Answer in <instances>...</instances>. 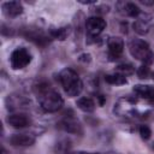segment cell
I'll use <instances>...</instances> for the list:
<instances>
[{
    "mask_svg": "<svg viewBox=\"0 0 154 154\" xmlns=\"http://www.w3.org/2000/svg\"><path fill=\"white\" fill-rule=\"evenodd\" d=\"M38 89V102L40 107L47 112V113H54L58 112L64 106V99L63 96L54 89L49 87V84H40L37 87Z\"/></svg>",
    "mask_w": 154,
    "mask_h": 154,
    "instance_id": "cell-1",
    "label": "cell"
},
{
    "mask_svg": "<svg viewBox=\"0 0 154 154\" xmlns=\"http://www.w3.org/2000/svg\"><path fill=\"white\" fill-rule=\"evenodd\" d=\"M58 79H59V83L63 87L65 94L69 97H76L83 90L82 79L79 78L78 73L71 67L63 69L58 75Z\"/></svg>",
    "mask_w": 154,
    "mask_h": 154,
    "instance_id": "cell-2",
    "label": "cell"
},
{
    "mask_svg": "<svg viewBox=\"0 0 154 154\" xmlns=\"http://www.w3.org/2000/svg\"><path fill=\"white\" fill-rule=\"evenodd\" d=\"M129 52L130 54L143 63V65H152L154 63V52L150 49L147 41L142 38H134L129 42Z\"/></svg>",
    "mask_w": 154,
    "mask_h": 154,
    "instance_id": "cell-3",
    "label": "cell"
},
{
    "mask_svg": "<svg viewBox=\"0 0 154 154\" xmlns=\"http://www.w3.org/2000/svg\"><path fill=\"white\" fill-rule=\"evenodd\" d=\"M137 99L136 97H131L130 95L120 97L113 107V112L117 116L120 117H136L138 116V109H137Z\"/></svg>",
    "mask_w": 154,
    "mask_h": 154,
    "instance_id": "cell-4",
    "label": "cell"
},
{
    "mask_svg": "<svg viewBox=\"0 0 154 154\" xmlns=\"http://www.w3.org/2000/svg\"><path fill=\"white\" fill-rule=\"evenodd\" d=\"M32 55L25 47H17L10 55V65L13 70H23L31 63Z\"/></svg>",
    "mask_w": 154,
    "mask_h": 154,
    "instance_id": "cell-5",
    "label": "cell"
},
{
    "mask_svg": "<svg viewBox=\"0 0 154 154\" xmlns=\"http://www.w3.org/2000/svg\"><path fill=\"white\" fill-rule=\"evenodd\" d=\"M58 128L63 131L72 135H82L83 134V126L79 123V120L73 116H65L58 124Z\"/></svg>",
    "mask_w": 154,
    "mask_h": 154,
    "instance_id": "cell-6",
    "label": "cell"
},
{
    "mask_svg": "<svg viewBox=\"0 0 154 154\" xmlns=\"http://www.w3.org/2000/svg\"><path fill=\"white\" fill-rule=\"evenodd\" d=\"M106 26L107 23L101 16H91L85 20V29L88 36H100Z\"/></svg>",
    "mask_w": 154,
    "mask_h": 154,
    "instance_id": "cell-7",
    "label": "cell"
},
{
    "mask_svg": "<svg viewBox=\"0 0 154 154\" xmlns=\"http://www.w3.org/2000/svg\"><path fill=\"white\" fill-rule=\"evenodd\" d=\"M6 122L8 125L16 129H24L31 125V118L28 114L22 112H13L8 114L6 118Z\"/></svg>",
    "mask_w": 154,
    "mask_h": 154,
    "instance_id": "cell-8",
    "label": "cell"
},
{
    "mask_svg": "<svg viewBox=\"0 0 154 154\" xmlns=\"http://www.w3.org/2000/svg\"><path fill=\"white\" fill-rule=\"evenodd\" d=\"M107 47H108V58L109 60H116L120 58L124 51V40L119 36H113L107 40Z\"/></svg>",
    "mask_w": 154,
    "mask_h": 154,
    "instance_id": "cell-9",
    "label": "cell"
},
{
    "mask_svg": "<svg viewBox=\"0 0 154 154\" xmlns=\"http://www.w3.org/2000/svg\"><path fill=\"white\" fill-rule=\"evenodd\" d=\"M8 142L13 147H20V148H23V147H30V146H32L36 142V137L32 134H25V132L13 134V135L10 136Z\"/></svg>",
    "mask_w": 154,
    "mask_h": 154,
    "instance_id": "cell-10",
    "label": "cell"
},
{
    "mask_svg": "<svg viewBox=\"0 0 154 154\" xmlns=\"http://www.w3.org/2000/svg\"><path fill=\"white\" fill-rule=\"evenodd\" d=\"M150 16L148 14H143L141 12V14L135 19V22L132 23V29L136 34L143 36V35H147L149 32V29H150Z\"/></svg>",
    "mask_w": 154,
    "mask_h": 154,
    "instance_id": "cell-11",
    "label": "cell"
},
{
    "mask_svg": "<svg viewBox=\"0 0 154 154\" xmlns=\"http://www.w3.org/2000/svg\"><path fill=\"white\" fill-rule=\"evenodd\" d=\"M1 7H2V12L7 17H12V18L22 14L23 10H24L22 2H19V1H5V2H2Z\"/></svg>",
    "mask_w": 154,
    "mask_h": 154,
    "instance_id": "cell-12",
    "label": "cell"
},
{
    "mask_svg": "<svg viewBox=\"0 0 154 154\" xmlns=\"http://www.w3.org/2000/svg\"><path fill=\"white\" fill-rule=\"evenodd\" d=\"M117 8L122 14H124L126 17L137 18L141 14V10H140L138 5H136L135 2H118Z\"/></svg>",
    "mask_w": 154,
    "mask_h": 154,
    "instance_id": "cell-13",
    "label": "cell"
},
{
    "mask_svg": "<svg viewBox=\"0 0 154 154\" xmlns=\"http://www.w3.org/2000/svg\"><path fill=\"white\" fill-rule=\"evenodd\" d=\"M132 90L137 96H140V97H142L144 100H149V101L154 100V87L153 85H149V84H136V85H134Z\"/></svg>",
    "mask_w": 154,
    "mask_h": 154,
    "instance_id": "cell-14",
    "label": "cell"
},
{
    "mask_svg": "<svg viewBox=\"0 0 154 154\" xmlns=\"http://www.w3.org/2000/svg\"><path fill=\"white\" fill-rule=\"evenodd\" d=\"M71 32V26L70 25H63V26H51L48 29V34L52 38L64 41L67 38V36Z\"/></svg>",
    "mask_w": 154,
    "mask_h": 154,
    "instance_id": "cell-15",
    "label": "cell"
},
{
    "mask_svg": "<svg viewBox=\"0 0 154 154\" xmlns=\"http://www.w3.org/2000/svg\"><path fill=\"white\" fill-rule=\"evenodd\" d=\"M76 106H77L82 112L91 113V112H94V111H95L96 103H95V101H94L91 97L82 96V97H79V99L76 101Z\"/></svg>",
    "mask_w": 154,
    "mask_h": 154,
    "instance_id": "cell-16",
    "label": "cell"
},
{
    "mask_svg": "<svg viewBox=\"0 0 154 154\" xmlns=\"http://www.w3.org/2000/svg\"><path fill=\"white\" fill-rule=\"evenodd\" d=\"M105 81H106V83L112 84V85H124V84L128 83L126 77L120 75V73H118V72L105 75Z\"/></svg>",
    "mask_w": 154,
    "mask_h": 154,
    "instance_id": "cell-17",
    "label": "cell"
},
{
    "mask_svg": "<svg viewBox=\"0 0 154 154\" xmlns=\"http://www.w3.org/2000/svg\"><path fill=\"white\" fill-rule=\"evenodd\" d=\"M116 72H118V73H120V75H123V76H129V75H132L134 72H135V67L131 65V64H119V65H117V67H116Z\"/></svg>",
    "mask_w": 154,
    "mask_h": 154,
    "instance_id": "cell-18",
    "label": "cell"
},
{
    "mask_svg": "<svg viewBox=\"0 0 154 154\" xmlns=\"http://www.w3.org/2000/svg\"><path fill=\"white\" fill-rule=\"evenodd\" d=\"M136 75H137V77L141 78V79H148V78H152L153 72H152V70L149 69V66H147V65H141V66L137 67Z\"/></svg>",
    "mask_w": 154,
    "mask_h": 154,
    "instance_id": "cell-19",
    "label": "cell"
},
{
    "mask_svg": "<svg viewBox=\"0 0 154 154\" xmlns=\"http://www.w3.org/2000/svg\"><path fill=\"white\" fill-rule=\"evenodd\" d=\"M70 141L69 140H61L57 143L55 146V150L59 153V154H70Z\"/></svg>",
    "mask_w": 154,
    "mask_h": 154,
    "instance_id": "cell-20",
    "label": "cell"
},
{
    "mask_svg": "<svg viewBox=\"0 0 154 154\" xmlns=\"http://www.w3.org/2000/svg\"><path fill=\"white\" fill-rule=\"evenodd\" d=\"M138 132H140V135H141V137H142L143 140H149L150 136H152V130H150V128H149L148 125H144V124L140 125Z\"/></svg>",
    "mask_w": 154,
    "mask_h": 154,
    "instance_id": "cell-21",
    "label": "cell"
},
{
    "mask_svg": "<svg viewBox=\"0 0 154 154\" xmlns=\"http://www.w3.org/2000/svg\"><path fill=\"white\" fill-rule=\"evenodd\" d=\"M78 61L79 63H83V64H89L90 61H91V54H89V53H82V54H79L78 55Z\"/></svg>",
    "mask_w": 154,
    "mask_h": 154,
    "instance_id": "cell-22",
    "label": "cell"
},
{
    "mask_svg": "<svg viewBox=\"0 0 154 154\" xmlns=\"http://www.w3.org/2000/svg\"><path fill=\"white\" fill-rule=\"evenodd\" d=\"M96 13H97V16L99 14H103V13H108V11H109V6L108 5H101V6H96Z\"/></svg>",
    "mask_w": 154,
    "mask_h": 154,
    "instance_id": "cell-23",
    "label": "cell"
},
{
    "mask_svg": "<svg viewBox=\"0 0 154 154\" xmlns=\"http://www.w3.org/2000/svg\"><path fill=\"white\" fill-rule=\"evenodd\" d=\"M97 100H99V105L100 106H102L103 103H105V101H106V96H103L102 94H97Z\"/></svg>",
    "mask_w": 154,
    "mask_h": 154,
    "instance_id": "cell-24",
    "label": "cell"
},
{
    "mask_svg": "<svg viewBox=\"0 0 154 154\" xmlns=\"http://www.w3.org/2000/svg\"><path fill=\"white\" fill-rule=\"evenodd\" d=\"M140 2L144 6H153L154 5V0H141Z\"/></svg>",
    "mask_w": 154,
    "mask_h": 154,
    "instance_id": "cell-25",
    "label": "cell"
},
{
    "mask_svg": "<svg viewBox=\"0 0 154 154\" xmlns=\"http://www.w3.org/2000/svg\"><path fill=\"white\" fill-rule=\"evenodd\" d=\"M152 148H153V150H154V143H153V146H152Z\"/></svg>",
    "mask_w": 154,
    "mask_h": 154,
    "instance_id": "cell-26",
    "label": "cell"
}]
</instances>
